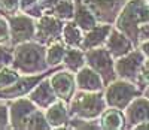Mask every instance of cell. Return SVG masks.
Listing matches in <instances>:
<instances>
[{"label": "cell", "mask_w": 149, "mask_h": 130, "mask_svg": "<svg viewBox=\"0 0 149 130\" xmlns=\"http://www.w3.org/2000/svg\"><path fill=\"white\" fill-rule=\"evenodd\" d=\"M104 111V99L97 91L78 93L72 100V114L81 118H97Z\"/></svg>", "instance_id": "obj_2"}, {"label": "cell", "mask_w": 149, "mask_h": 130, "mask_svg": "<svg viewBox=\"0 0 149 130\" xmlns=\"http://www.w3.org/2000/svg\"><path fill=\"white\" fill-rule=\"evenodd\" d=\"M76 84L84 91H100L103 87V78L93 67H82L76 73Z\"/></svg>", "instance_id": "obj_10"}, {"label": "cell", "mask_w": 149, "mask_h": 130, "mask_svg": "<svg viewBox=\"0 0 149 130\" xmlns=\"http://www.w3.org/2000/svg\"><path fill=\"white\" fill-rule=\"evenodd\" d=\"M43 76H45V73L34 75V76L21 78V79H18L12 87H6V88H3V91L0 93V96H2V97L5 96L6 99H9V97H15V96L26 94L27 91H31V90L34 88V85L39 82Z\"/></svg>", "instance_id": "obj_15"}, {"label": "cell", "mask_w": 149, "mask_h": 130, "mask_svg": "<svg viewBox=\"0 0 149 130\" xmlns=\"http://www.w3.org/2000/svg\"><path fill=\"white\" fill-rule=\"evenodd\" d=\"M102 126L104 129H121L124 126V117L121 115V112L115 108V109H109L103 114L102 118Z\"/></svg>", "instance_id": "obj_21"}, {"label": "cell", "mask_w": 149, "mask_h": 130, "mask_svg": "<svg viewBox=\"0 0 149 130\" xmlns=\"http://www.w3.org/2000/svg\"><path fill=\"white\" fill-rule=\"evenodd\" d=\"M139 37H142V39H148V41H149V21H146L145 24H142Z\"/></svg>", "instance_id": "obj_32"}, {"label": "cell", "mask_w": 149, "mask_h": 130, "mask_svg": "<svg viewBox=\"0 0 149 130\" xmlns=\"http://www.w3.org/2000/svg\"><path fill=\"white\" fill-rule=\"evenodd\" d=\"M136 82H137V85L140 88H145V87H149V60L143 63V66L139 72V76L137 79H136Z\"/></svg>", "instance_id": "obj_27"}, {"label": "cell", "mask_w": 149, "mask_h": 130, "mask_svg": "<svg viewBox=\"0 0 149 130\" xmlns=\"http://www.w3.org/2000/svg\"><path fill=\"white\" fill-rule=\"evenodd\" d=\"M110 32H112V29H110V25H107V24H104V25H95L94 29L88 30L86 36L84 37L82 48L84 49H93V48L102 46L107 41Z\"/></svg>", "instance_id": "obj_16"}, {"label": "cell", "mask_w": 149, "mask_h": 130, "mask_svg": "<svg viewBox=\"0 0 149 130\" xmlns=\"http://www.w3.org/2000/svg\"><path fill=\"white\" fill-rule=\"evenodd\" d=\"M74 21L76 25L82 30H91L95 27V17L93 14V11H90L86 6L82 3L76 5V14H74Z\"/></svg>", "instance_id": "obj_18"}, {"label": "cell", "mask_w": 149, "mask_h": 130, "mask_svg": "<svg viewBox=\"0 0 149 130\" xmlns=\"http://www.w3.org/2000/svg\"><path fill=\"white\" fill-rule=\"evenodd\" d=\"M63 37H64V42L67 45L72 46H79L82 45L84 37L81 34V29L74 24H66L63 27Z\"/></svg>", "instance_id": "obj_20"}, {"label": "cell", "mask_w": 149, "mask_h": 130, "mask_svg": "<svg viewBox=\"0 0 149 130\" xmlns=\"http://www.w3.org/2000/svg\"><path fill=\"white\" fill-rule=\"evenodd\" d=\"M9 27L12 33V41L14 42H22L29 41L34 34V24L33 20L26 15H17L9 20Z\"/></svg>", "instance_id": "obj_7"}, {"label": "cell", "mask_w": 149, "mask_h": 130, "mask_svg": "<svg viewBox=\"0 0 149 130\" xmlns=\"http://www.w3.org/2000/svg\"><path fill=\"white\" fill-rule=\"evenodd\" d=\"M127 120L134 127L143 121H149V99L137 97L127 106Z\"/></svg>", "instance_id": "obj_11"}, {"label": "cell", "mask_w": 149, "mask_h": 130, "mask_svg": "<svg viewBox=\"0 0 149 130\" xmlns=\"http://www.w3.org/2000/svg\"><path fill=\"white\" fill-rule=\"evenodd\" d=\"M149 21V3L143 0H131L121 11L116 20L118 30L125 33L131 41H137L142 24Z\"/></svg>", "instance_id": "obj_1"}, {"label": "cell", "mask_w": 149, "mask_h": 130, "mask_svg": "<svg viewBox=\"0 0 149 130\" xmlns=\"http://www.w3.org/2000/svg\"><path fill=\"white\" fill-rule=\"evenodd\" d=\"M106 45H107V49L112 54V57H116V58L133 51L131 39L128 36H125V33H122L121 30H112L106 41Z\"/></svg>", "instance_id": "obj_8"}, {"label": "cell", "mask_w": 149, "mask_h": 130, "mask_svg": "<svg viewBox=\"0 0 149 130\" xmlns=\"http://www.w3.org/2000/svg\"><path fill=\"white\" fill-rule=\"evenodd\" d=\"M142 51H143V54H145V56L149 57V41H146V42L142 44Z\"/></svg>", "instance_id": "obj_34"}, {"label": "cell", "mask_w": 149, "mask_h": 130, "mask_svg": "<svg viewBox=\"0 0 149 130\" xmlns=\"http://www.w3.org/2000/svg\"><path fill=\"white\" fill-rule=\"evenodd\" d=\"M27 127L29 129H48L49 127V123H45V118H43L42 114L33 112L31 114V118L29 120Z\"/></svg>", "instance_id": "obj_26"}, {"label": "cell", "mask_w": 149, "mask_h": 130, "mask_svg": "<svg viewBox=\"0 0 149 130\" xmlns=\"http://www.w3.org/2000/svg\"><path fill=\"white\" fill-rule=\"evenodd\" d=\"M60 34H63V25L54 17H42L37 22V37H40L42 42L57 41Z\"/></svg>", "instance_id": "obj_9"}, {"label": "cell", "mask_w": 149, "mask_h": 130, "mask_svg": "<svg viewBox=\"0 0 149 130\" xmlns=\"http://www.w3.org/2000/svg\"><path fill=\"white\" fill-rule=\"evenodd\" d=\"M33 112H34V106L30 100L22 99V100L15 102L12 105V109H10V120H12L14 127H18V129L27 127L30 115Z\"/></svg>", "instance_id": "obj_12"}, {"label": "cell", "mask_w": 149, "mask_h": 130, "mask_svg": "<svg viewBox=\"0 0 149 130\" xmlns=\"http://www.w3.org/2000/svg\"><path fill=\"white\" fill-rule=\"evenodd\" d=\"M54 14L58 15L60 18L69 20L73 17V3L69 2V0H60V2L54 6Z\"/></svg>", "instance_id": "obj_25"}, {"label": "cell", "mask_w": 149, "mask_h": 130, "mask_svg": "<svg viewBox=\"0 0 149 130\" xmlns=\"http://www.w3.org/2000/svg\"><path fill=\"white\" fill-rule=\"evenodd\" d=\"M17 81H18V72L15 69H9L6 66L0 69V88L14 85Z\"/></svg>", "instance_id": "obj_24"}, {"label": "cell", "mask_w": 149, "mask_h": 130, "mask_svg": "<svg viewBox=\"0 0 149 130\" xmlns=\"http://www.w3.org/2000/svg\"><path fill=\"white\" fill-rule=\"evenodd\" d=\"M143 51H130L128 54L122 56L115 63L116 75H119L122 79L127 81H136L139 76V72L145 63Z\"/></svg>", "instance_id": "obj_6"}, {"label": "cell", "mask_w": 149, "mask_h": 130, "mask_svg": "<svg viewBox=\"0 0 149 130\" xmlns=\"http://www.w3.org/2000/svg\"><path fill=\"white\" fill-rule=\"evenodd\" d=\"M139 90L131 82L122 79V81H113L109 84L106 90V103L112 108L116 109H125L130 103L137 97Z\"/></svg>", "instance_id": "obj_4"}, {"label": "cell", "mask_w": 149, "mask_h": 130, "mask_svg": "<svg viewBox=\"0 0 149 130\" xmlns=\"http://www.w3.org/2000/svg\"><path fill=\"white\" fill-rule=\"evenodd\" d=\"M86 60H88L90 67H93L97 73H100L103 78V82L110 84V81L115 78L116 70H115V64L112 60V54L109 53V49L103 48H93L86 51Z\"/></svg>", "instance_id": "obj_5"}, {"label": "cell", "mask_w": 149, "mask_h": 130, "mask_svg": "<svg viewBox=\"0 0 149 130\" xmlns=\"http://www.w3.org/2000/svg\"><path fill=\"white\" fill-rule=\"evenodd\" d=\"M14 66L19 72H34L43 67V51L42 46L34 44L19 45L14 54Z\"/></svg>", "instance_id": "obj_3"}, {"label": "cell", "mask_w": 149, "mask_h": 130, "mask_svg": "<svg viewBox=\"0 0 149 130\" xmlns=\"http://www.w3.org/2000/svg\"><path fill=\"white\" fill-rule=\"evenodd\" d=\"M19 0H0V8L5 12H14L18 8Z\"/></svg>", "instance_id": "obj_28"}, {"label": "cell", "mask_w": 149, "mask_h": 130, "mask_svg": "<svg viewBox=\"0 0 149 130\" xmlns=\"http://www.w3.org/2000/svg\"><path fill=\"white\" fill-rule=\"evenodd\" d=\"M64 63L72 70H78L84 66V54L78 49H69L64 54Z\"/></svg>", "instance_id": "obj_23"}, {"label": "cell", "mask_w": 149, "mask_h": 130, "mask_svg": "<svg viewBox=\"0 0 149 130\" xmlns=\"http://www.w3.org/2000/svg\"><path fill=\"white\" fill-rule=\"evenodd\" d=\"M64 54H66V49H64V45L63 44H60V42L52 44L51 46L48 48V53H46V61H48V64H51V66L58 64L61 60H63Z\"/></svg>", "instance_id": "obj_22"}, {"label": "cell", "mask_w": 149, "mask_h": 130, "mask_svg": "<svg viewBox=\"0 0 149 130\" xmlns=\"http://www.w3.org/2000/svg\"><path fill=\"white\" fill-rule=\"evenodd\" d=\"M148 3H149V0H148Z\"/></svg>", "instance_id": "obj_36"}, {"label": "cell", "mask_w": 149, "mask_h": 130, "mask_svg": "<svg viewBox=\"0 0 149 130\" xmlns=\"http://www.w3.org/2000/svg\"><path fill=\"white\" fill-rule=\"evenodd\" d=\"M74 78L69 73V72H58L52 76L51 79V85L54 88L55 94L63 99V100H69L73 94L74 90Z\"/></svg>", "instance_id": "obj_13"}, {"label": "cell", "mask_w": 149, "mask_h": 130, "mask_svg": "<svg viewBox=\"0 0 149 130\" xmlns=\"http://www.w3.org/2000/svg\"><path fill=\"white\" fill-rule=\"evenodd\" d=\"M9 30L10 27L6 24V21L3 18H0V42H5L9 37Z\"/></svg>", "instance_id": "obj_30"}, {"label": "cell", "mask_w": 149, "mask_h": 130, "mask_svg": "<svg viewBox=\"0 0 149 130\" xmlns=\"http://www.w3.org/2000/svg\"><path fill=\"white\" fill-rule=\"evenodd\" d=\"M66 118H67V112L61 102H57L54 105H51L46 111V120H48L49 126H52V127L63 126L66 123Z\"/></svg>", "instance_id": "obj_19"}, {"label": "cell", "mask_w": 149, "mask_h": 130, "mask_svg": "<svg viewBox=\"0 0 149 130\" xmlns=\"http://www.w3.org/2000/svg\"><path fill=\"white\" fill-rule=\"evenodd\" d=\"M34 2H36V0H19V5H21V8H22V9H26L27 6L33 5Z\"/></svg>", "instance_id": "obj_33"}, {"label": "cell", "mask_w": 149, "mask_h": 130, "mask_svg": "<svg viewBox=\"0 0 149 130\" xmlns=\"http://www.w3.org/2000/svg\"><path fill=\"white\" fill-rule=\"evenodd\" d=\"M54 88L51 85V81H46V82H42L40 85H37L36 88H33L31 91V102L37 103L39 106L42 108H46V106H51L52 103L55 102V94H54Z\"/></svg>", "instance_id": "obj_17"}, {"label": "cell", "mask_w": 149, "mask_h": 130, "mask_svg": "<svg viewBox=\"0 0 149 130\" xmlns=\"http://www.w3.org/2000/svg\"><path fill=\"white\" fill-rule=\"evenodd\" d=\"M93 14L100 20H113L122 6V0H90Z\"/></svg>", "instance_id": "obj_14"}, {"label": "cell", "mask_w": 149, "mask_h": 130, "mask_svg": "<svg viewBox=\"0 0 149 130\" xmlns=\"http://www.w3.org/2000/svg\"><path fill=\"white\" fill-rule=\"evenodd\" d=\"M145 97L149 99V87H146V91H145Z\"/></svg>", "instance_id": "obj_35"}, {"label": "cell", "mask_w": 149, "mask_h": 130, "mask_svg": "<svg viewBox=\"0 0 149 130\" xmlns=\"http://www.w3.org/2000/svg\"><path fill=\"white\" fill-rule=\"evenodd\" d=\"M8 127V109L5 105L0 103V129Z\"/></svg>", "instance_id": "obj_31"}, {"label": "cell", "mask_w": 149, "mask_h": 130, "mask_svg": "<svg viewBox=\"0 0 149 130\" xmlns=\"http://www.w3.org/2000/svg\"><path fill=\"white\" fill-rule=\"evenodd\" d=\"M10 61H14V57H12V54L9 53V51L0 48V69L5 67L6 64L10 63Z\"/></svg>", "instance_id": "obj_29"}]
</instances>
